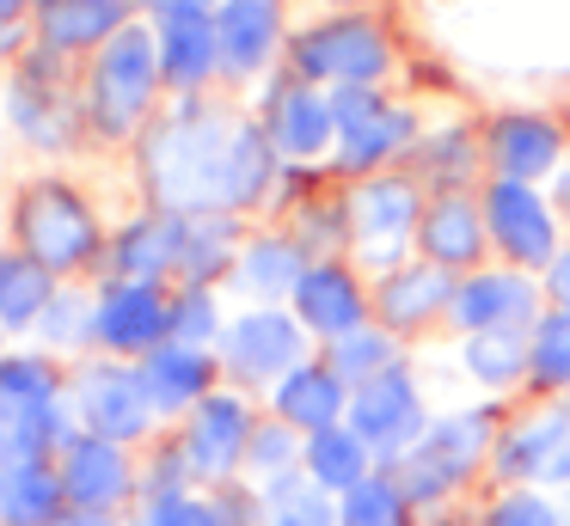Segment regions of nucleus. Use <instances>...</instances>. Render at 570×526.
Here are the masks:
<instances>
[{
	"mask_svg": "<svg viewBox=\"0 0 570 526\" xmlns=\"http://www.w3.org/2000/svg\"><path fill=\"white\" fill-rule=\"evenodd\" d=\"M239 122L227 105L203 98H173L160 117L141 129L136 159L154 208L173 215H227V166H234Z\"/></svg>",
	"mask_w": 570,
	"mask_h": 526,
	"instance_id": "f257e3e1",
	"label": "nucleus"
},
{
	"mask_svg": "<svg viewBox=\"0 0 570 526\" xmlns=\"http://www.w3.org/2000/svg\"><path fill=\"white\" fill-rule=\"evenodd\" d=\"M87 129L99 141H141L154 117H160V43H154V24L129 19L99 56L87 61Z\"/></svg>",
	"mask_w": 570,
	"mask_h": 526,
	"instance_id": "f03ea898",
	"label": "nucleus"
},
{
	"mask_svg": "<svg viewBox=\"0 0 570 526\" xmlns=\"http://www.w3.org/2000/svg\"><path fill=\"white\" fill-rule=\"evenodd\" d=\"M111 232L99 227L92 202L68 178H31L13 196V245L26 257H38L50 276H80L105 257Z\"/></svg>",
	"mask_w": 570,
	"mask_h": 526,
	"instance_id": "7ed1b4c3",
	"label": "nucleus"
},
{
	"mask_svg": "<svg viewBox=\"0 0 570 526\" xmlns=\"http://www.w3.org/2000/svg\"><path fill=\"white\" fill-rule=\"evenodd\" d=\"M7 117H13L19 141H31L38 153H68L87 129V86L75 80V61L31 43L7 86Z\"/></svg>",
	"mask_w": 570,
	"mask_h": 526,
	"instance_id": "20e7f679",
	"label": "nucleus"
},
{
	"mask_svg": "<svg viewBox=\"0 0 570 526\" xmlns=\"http://www.w3.org/2000/svg\"><path fill=\"white\" fill-rule=\"evenodd\" d=\"M393 68V37L368 19V12H332V19L288 31V73L325 92L344 86H381Z\"/></svg>",
	"mask_w": 570,
	"mask_h": 526,
	"instance_id": "39448f33",
	"label": "nucleus"
},
{
	"mask_svg": "<svg viewBox=\"0 0 570 526\" xmlns=\"http://www.w3.org/2000/svg\"><path fill=\"white\" fill-rule=\"evenodd\" d=\"M423 208H430V196H423L417 171H374V178H356L344 190V220H350L356 257L362 264H381V276L399 264H411L405 245L417 239Z\"/></svg>",
	"mask_w": 570,
	"mask_h": 526,
	"instance_id": "423d86ee",
	"label": "nucleus"
},
{
	"mask_svg": "<svg viewBox=\"0 0 570 526\" xmlns=\"http://www.w3.org/2000/svg\"><path fill=\"white\" fill-rule=\"evenodd\" d=\"M332 110H337L332 166L350 183L374 178V171H393V159L417 153V117L405 105H393L381 86H344V92H332Z\"/></svg>",
	"mask_w": 570,
	"mask_h": 526,
	"instance_id": "0eeeda50",
	"label": "nucleus"
},
{
	"mask_svg": "<svg viewBox=\"0 0 570 526\" xmlns=\"http://www.w3.org/2000/svg\"><path fill=\"white\" fill-rule=\"evenodd\" d=\"M491 453H497L491 410H460V416L430 423V435H423L405 459H393V477H399V489L423 508V502H442L448 489H460Z\"/></svg>",
	"mask_w": 570,
	"mask_h": 526,
	"instance_id": "6e6552de",
	"label": "nucleus"
},
{
	"mask_svg": "<svg viewBox=\"0 0 570 526\" xmlns=\"http://www.w3.org/2000/svg\"><path fill=\"white\" fill-rule=\"evenodd\" d=\"M479 202H484V227H491V251L503 257L509 269H540L546 276V264L564 251V239H558L564 220H558L552 196H546L540 183L484 178Z\"/></svg>",
	"mask_w": 570,
	"mask_h": 526,
	"instance_id": "1a4fd4ad",
	"label": "nucleus"
},
{
	"mask_svg": "<svg viewBox=\"0 0 570 526\" xmlns=\"http://www.w3.org/2000/svg\"><path fill=\"white\" fill-rule=\"evenodd\" d=\"M68 398H75L80 428H87V435L117 440V447L148 440V428L160 423L148 386H141V367L136 361H117V355H99V361L80 367L75 386H68Z\"/></svg>",
	"mask_w": 570,
	"mask_h": 526,
	"instance_id": "9d476101",
	"label": "nucleus"
},
{
	"mask_svg": "<svg viewBox=\"0 0 570 526\" xmlns=\"http://www.w3.org/2000/svg\"><path fill=\"white\" fill-rule=\"evenodd\" d=\"M215 355H222V374L239 386H283L307 361V330L283 306H252V312L227 318Z\"/></svg>",
	"mask_w": 570,
	"mask_h": 526,
	"instance_id": "9b49d317",
	"label": "nucleus"
},
{
	"mask_svg": "<svg viewBox=\"0 0 570 526\" xmlns=\"http://www.w3.org/2000/svg\"><path fill=\"white\" fill-rule=\"evenodd\" d=\"M344 423L374 447V459H386V465L405 459V453L430 435V416H423V398H417L411 367L399 361V367H386V374L350 386V416Z\"/></svg>",
	"mask_w": 570,
	"mask_h": 526,
	"instance_id": "f8f14e48",
	"label": "nucleus"
},
{
	"mask_svg": "<svg viewBox=\"0 0 570 526\" xmlns=\"http://www.w3.org/2000/svg\"><path fill=\"white\" fill-rule=\"evenodd\" d=\"M252 428H258V416H252V404L239 398V391H209V398L197 404V410L185 416V435H178V459H185V472L197 477V484H234L239 472H246V447H252Z\"/></svg>",
	"mask_w": 570,
	"mask_h": 526,
	"instance_id": "ddd939ff",
	"label": "nucleus"
},
{
	"mask_svg": "<svg viewBox=\"0 0 570 526\" xmlns=\"http://www.w3.org/2000/svg\"><path fill=\"white\" fill-rule=\"evenodd\" d=\"M271 147L283 153V166H313V159H332L337 153V110H332V92L325 86H307L295 73L264 92V110H258Z\"/></svg>",
	"mask_w": 570,
	"mask_h": 526,
	"instance_id": "4468645a",
	"label": "nucleus"
},
{
	"mask_svg": "<svg viewBox=\"0 0 570 526\" xmlns=\"http://www.w3.org/2000/svg\"><path fill=\"white\" fill-rule=\"evenodd\" d=\"M99 349L117 361H141L173 337V288L160 281H99Z\"/></svg>",
	"mask_w": 570,
	"mask_h": 526,
	"instance_id": "2eb2a0df",
	"label": "nucleus"
},
{
	"mask_svg": "<svg viewBox=\"0 0 570 526\" xmlns=\"http://www.w3.org/2000/svg\"><path fill=\"white\" fill-rule=\"evenodd\" d=\"M484 171L491 178H515V183H540L552 171H564V122L546 117V110H503V117L484 122Z\"/></svg>",
	"mask_w": 570,
	"mask_h": 526,
	"instance_id": "dca6fc26",
	"label": "nucleus"
},
{
	"mask_svg": "<svg viewBox=\"0 0 570 526\" xmlns=\"http://www.w3.org/2000/svg\"><path fill=\"white\" fill-rule=\"evenodd\" d=\"M56 472H62L68 508H80V514H111V508H124V502L136 496V484H141L129 447H117V440H105V435H87V428H75V435L62 440V453H56Z\"/></svg>",
	"mask_w": 570,
	"mask_h": 526,
	"instance_id": "f3484780",
	"label": "nucleus"
},
{
	"mask_svg": "<svg viewBox=\"0 0 570 526\" xmlns=\"http://www.w3.org/2000/svg\"><path fill=\"white\" fill-rule=\"evenodd\" d=\"M546 288L528 276V269H472V276H460L454 288V312H448V325L460 330V337H472V330H533L546 312Z\"/></svg>",
	"mask_w": 570,
	"mask_h": 526,
	"instance_id": "a211bd4d",
	"label": "nucleus"
},
{
	"mask_svg": "<svg viewBox=\"0 0 570 526\" xmlns=\"http://www.w3.org/2000/svg\"><path fill=\"white\" fill-rule=\"evenodd\" d=\"M288 312L301 318V330H307V337L337 343V337H350V330L368 325L374 288L344 264V257H313V269L301 276V288H295V300H288Z\"/></svg>",
	"mask_w": 570,
	"mask_h": 526,
	"instance_id": "6ab92c4d",
	"label": "nucleus"
},
{
	"mask_svg": "<svg viewBox=\"0 0 570 526\" xmlns=\"http://www.w3.org/2000/svg\"><path fill=\"white\" fill-rule=\"evenodd\" d=\"M491 465L503 484H570V404H546L503 428Z\"/></svg>",
	"mask_w": 570,
	"mask_h": 526,
	"instance_id": "aec40b11",
	"label": "nucleus"
},
{
	"mask_svg": "<svg viewBox=\"0 0 570 526\" xmlns=\"http://www.w3.org/2000/svg\"><path fill=\"white\" fill-rule=\"evenodd\" d=\"M491 251V227H484V202L466 190H435L417 220V257L442 264L448 276H472Z\"/></svg>",
	"mask_w": 570,
	"mask_h": 526,
	"instance_id": "412c9836",
	"label": "nucleus"
},
{
	"mask_svg": "<svg viewBox=\"0 0 570 526\" xmlns=\"http://www.w3.org/2000/svg\"><path fill=\"white\" fill-rule=\"evenodd\" d=\"M178 257H185V215L173 208H148V215L124 220V227L105 239V269L117 281H178Z\"/></svg>",
	"mask_w": 570,
	"mask_h": 526,
	"instance_id": "4be33fe9",
	"label": "nucleus"
},
{
	"mask_svg": "<svg viewBox=\"0 0 570 526\" xmlns=\"http://www.w3.org/2000/svg\"><path fill=\"white\" fill-rule=\"evenodd\" d=\"M215 43H222V80H258L276 56H288L283 0H222Z\"/></svg>",
	"mask_w": 570,
	"mask_h": 526,
	"instance_id": "5701e85b",
	"label": "nucleus"
},
{
	"mask_svg": "<svg viewBox=\"0 0 570 526\" xmlns=\"http://www.w3.org/2000/svg\"><path fill=\"white\" fill-rule=\"evenodd\" d=\"M454 288H460V276H448L442 264H423V257L417 264H399L374 281V318L393 337H417L435 318L454 312Z\"/></svg>",
	"mask_w": 570,
	"mask_h": 526,
	"instance_id": "b1692460",
	"label": "nucleus"
},
{
	"mask_svg": "<svg viewBox=\"0 0 570 526\" xmlns=\"http://www.w3.org/2000/svg\"><path fill=\"white\" fill-rule=\"evenodd\" d=\"M136 19V7L117 0H38L31 7V43L56 49V56H99L124 24Z\"/></svg>",
	"mask_w": 570,
	"mask_h": 526,
	"instance_id": "393cba45",
	"label": "nucleus"
},
{
	"mask_svg": "<svg viewBox=\"0 0 570 526\" xmlns=\"http://www.w3.org/2000/svg\"><path fill=\"white\" fill-rule=\"evenodd\" d=\"M141 386H148V398H154V410L160 416H190L209 391H222L215 386V374H222V355L215 349H197V343H173L166 337L154 355H141Z\"/></svg>",
	"mask_w": 570,
	"mask_h": 526,
	"instance_id": "a878e982",
	"label": "nucleus"
},
{
	"mask_svg": "<svg viewBox=\"0 0 570 526\" xmlns=\"http://www.w3.org/2000/svg\"><path fill=\"white\" fill-rule=\"evenodd\" d=\"M154 43H160V80L173 98H203L215 86V73H222L215 12H203V19H160Z\"/></svg>",
	"mask_w": 570,
	"mask_h": 526,
	"instance_id": "bb28decb",
	"label": "nucleus"
},
{
	"mask_svg": "<svg viewBox=\"0 0 570 526\" xmlns=\"http://www.w3.org/2000/svg\"><path fill=\"white\" fill-rule=\"evenodd\" d=\"M271 404H276V423L320 435V428H337L350 416V379L320 355V361H301L283 386H271Z\"/></svg>",
	"mask_w": 570,
	"mask_h": 526,
	"instance_id": "cd10ccee",
	"label": "nucleus"
},
{
	"mask_svg": "<svg viewBox=\"0 0 570 526\" xmlns=\"http://www.w3.org/2000/svg\"><path fill=\"white\" fill-rule=\"evenodd\" d=\"M307 269H313V251L295 232H246V251L234 264V288H246L258 306H276V300H295Z\"/></svg>",
	"mask_w": 570,
	"mask_h": 526,
	"instance_id": "c85d7f7f",
	"label": "nucleus"
},
{
	"mask_svg": "<svg viewBox=\"0 0 570 526\" xmlns=\"http://www.w3.org/2000/svg\"><path fill=\"white\" fill-rule=\"evenodd\" d=\"M68 514V489L56 459H26L0 472V526H56Z\"/></svg>",
	"mask_w": 570,
	"mask_h": 526,
	"instance_id": "c756f323",
	"label": "nucleus"
},
{
	"mask_svg": "<svg viewBox=\"0 0 570 526\" xmlns=\"http://www.w3.org/2000/svg\"><path fill=\"white\" fill-rule=\"evenodd\" d=\"M239 251H246V220L239 215H185V257H178V281L215 288L234 276Z\"/></svg>",
	"mask_w": 570,
	"mask_h": 526,
	"instance_id": "7c9ffc66",
	"label": "nucleus"
},
{
	"mask_svg": "<svg viewBox=\"0 0 570 526\" xmlns=\"http://www.w3.org/2000/svg\"><path fill=\"white\" fill-rule=\"evenodd\" d=\"M301 472H307V484H320L325 496H350L356 484H368V477H374V447L350 423L320 428V435H307Z\"/></svg>",
	"mask_w": 570,
	"mask_h": 526,
	"instance_id": "2f4dec72",
	"label": "nucleus"
},
{
	"mask_svg": "<svg viewBox=\"0 0 570 526\" xmlns=\"http://www.w3.org/2000/svg\"><path fill=\"white\" fill-rule=\"evenodd\" d=\"M460 367L484 391H515L533 379V330H472L460 337Z\"/></svg>",
	"mask_w": 570,
	"mask_h": 526,
	"instance_id": "473e14b6",
	"label": "nucleus"
},
{
	"mask_svg": "<svg viewBox=\"0 0 570 526\" xmlns=\"http://www.w3.org/2000/svg\"><path fill=\"white\" fill-rule=\"evenodd\" d=\"M56 300V276L26 257L19 245H0V325L7 330H38V318Z\"/></svg>",
	"mask_w": 570,
	"mask_h": 526,
	"instance_id": "72a5a7b5",
	"label": "nucleus"
},
{
	"mask_svg": "<svg viewBox=\"0 0 570 526\" xmlns=\"http://www.w3.org/2000/svg\"><path fill=\"white\" fill-rule=\"evenodd\" d=\"M301 453H307V435L288 423H258L252 428V447H246V477L252 489H276L288 484V477H301Z\"/></svg>",
	"mask_w": 570,
	"mask_h": 526,
	"instance_id": "f704fd0d",
	"label": "nucleus"
},
{
	"mask_svg": "<svg viewBox=\"0 0 570 526\" xmlns=\"http://www.w3.org/2000/svg\"><path fill=\"white\" fill-rule=\"evenodd\" d=\"M411 514H417V502L399 489L393 472H374L368 484L337 496V526H411Z\"/></svg>",
	"mask_w": 570,
	"mask_h": 526,
	"instance_id": "c9c22d12",
	"label": "nucleus"
},
{
	"mask_svg": "<svg viewBox=\"0 0 570 526\" xmlns=\"http://www.w3.org/2000/svg\"><path fill=\"white\" fill-rule=\"evenodd\" d=\"M258 526H337V496L307 484V472L258 496Z\"/></svg>",
	"mask_w": 570,
	"mask_h": 526,
	"instance_id": "e433bc0d",
	"label": "nucleus"
},
{
	"mask_svg": "<svg viewBox=\"0 0 570 526\" xmlns=\"http://www.w3.org/2000/svg\"><path fill=\"white\" fill-rule=\"evenodd\" d=\"M99 330V288H56V300H50V312L38 318V337L50 343V349H87V343H99L92 337Z\"/></svg>",
	"mask_w": 570,
	"mask_h": 526,
	"instance_id": "4c0bfd02",
	"label": "nucleus"
},
{
	"mask_svg": "<svg viewBox=\"0 0 570 526\" xmlns=\"http://www.w3.org/2000/svg\"><path fill=\"white\" fill-rule=\"evenodd\" d=\"M325 361H332L337 374L350 379V386H362V379L399 367V337H393L386 325H362V330H350V337L325 343Z\"/></svg>",
	"mask_w": 570,
	"mask_h": 526,
	"instance_id": "58836bf2",
	"label": "nucleus"
},
{
	"mask_svg": "<svg viewBox=\"0 0 570 526\" xmlns=\"http://www.w3.org/2000/svg\"><path fill=\"white\" fill-rule=\"evenodd\" d=\"M0 404H62V374H56L50 355H0Z\"/></svg>",
	"mask_w": 570,
	"mask_h": 526,
	"instance_id": "ea45409f",
	"label": "nucleus"
},
{
	"mask_svg": "<svg viewBox=\"0 0 570 526\" xmlns=\"http://www.w3.org/2000/svg\"><path fill=\"white\" fill-rule=\"evenodd\" d=\"M227 330L222 300L215 288H197V281H173V343H197V349H215Z\"/></svg>",
	"mask_w": 570,
	"mask_h": 526,
	"instance_id": "a19ab883",
	"label": "nucleus"
},
{
	"mask_svg": "<svg viewBox=\"0 0 570 526\" xmlns=\"http://www.w3.org/2000/svg\"><path fill=\"white\" fill-rule=\"evenodd\" d=\"M533 386L570 391V312H558V306H546L533 325Z\"/></svg>",
	"mask_w": 570,
	"mask_h": 526,
	"instance_id": "79ce46f5",
	"label": "nucleus"
},
{
	"mask_svg": "<svg viewBox=\"0 0 570 526\" xmlns=\"http://www.w3.org/2000/svg\"><path fill=\"white\" fill-rule=\"evenodd\" d=\"M136 526H222L215 520L209 496H190V489H160V496H141Z\"/></svg>",
	"mask_w": 570,
	"mask_h": 526,
	"instance_id": "37998d69",
	"label": "nucleus"
},
{
	"mask_svg": "<svg viewBox=\"0 0 570 526\" xmlns=\"http://www.w3.org/2000/svg\"><path fill=\"white\" fill-rule=\"evenodd\" d=\"M479 526H558V502L546 496V489L515 484V489H503V496L484 508Z\"/></svg>",
	"mask_w": 570,
	"mask_h": 526,
	"instance_id": "c03bdc74",
	"label": "nucleus"
},
{
	"mask_svg": "<svg viewBox=\"0 0 570 526\" xmlns=\"http://www.w3.org/2000/svg\"><path fill=\"white\" fill-rule=\"evenodd\" d=\"M222 0H136V12L148 24H160V19H203V12H215Z\"/></svg>",
	"mask_w": 570,
	"mask_h": 526,
	"instance_id": "a18cd8bd",
	"label": "nucleus"
},
{
	"mask_svg": "<svg viewBox=\"0 0 570 526\" xmlns=\"http://www.w3.org/2000/svg\"><path fill=\"white\" fill-rule=\"evenodd\" d=\"M540 288H546V306H558V312H570V239H564V251H558L552 264H546Z\"/></svg>",
	"mask_w": 570,
	"mask_h": 526,
	"instance_id": "49530a36",
	"label": "nucleus"
},
{
	"mask_svg": "<svg viewBox=\"0 0 570 526\" xmlns=\"http://www.w3.org/2000/svg\"><path fill=\"white\" fill-rule=\"evenodd\" d=\"M0 56H26V24H0Z\"/></svg>",
	"mask_w": 570,
	"mask_h": 526,
	"instance_id": "de8ad7c7",
	"label": "nucleus"
},
{
	"mask_svg": "<svg viewBox=\"0 0 570 526\" xmlns=\"http://www.w3.org/2000/svg\"><path fill=\"white\" fill-rule=\"evenodd\" d=\"M552 208H558V220H570V166L552 178Z\"/></svg>",
	"mask_w": 570,
	"mask_h": 526,
	"instance_id": "09e8293b",
	"label": "nucleus"
},
{
	"mask_svg": "<svg viewBox=\"0 0 570 526\" xmlns=\"http://www.w3.org/2000/svg\"><path fill=\"white\" fill-rule=\"evenodd\" d=\"M56 526H117V520H111V514H80V508H68Z\"/></svg>",
	"mask_w": 570,
	"mask_h": 526,
	"instance_id": "8fccbe9b",
	"label": "nucleus"
},
{
	"mask_svg": "<svg viewBox=\"0 0 570 526\" xmlns=\"http://www.w3.org/2000/svg\"><path fill=\"white\" fill-rule=\"evenodd\" d=\"M332 12H368V7H381V0H325Z\"/></svg>",
	"mask_w": 570,
	"mask_h": 526,
	"instance_id": "3c124183",
	"label": "nucleus"
},
{
	"mask_svg": "<svg viewBox=\"0 0 570 526\" xmlns=\"http://www.w3.org/2000/svg\"><path fill=\"white\" fill-rule=\"evenodd\" d=\"M0 355H7V325H0Z\"/></svg>",
	"mask_w": 570,
	"mask_h": 526,
	"instance_id": "603ef678",
	"label": "nucleus"
},
{
	"mask_svg": "<svg viewBox=\"0 0 570 526\" xmlns=\"http://www.w3.org/2000/svg\"><path fill=\"white\" fill-rule=\"evenodd\" d=\"M117 7H136V0H117Z\"/></svg>",
	"mask_w": 570,
	"mask_h": 526,
	"instance_id": "864d4df0",
	"label": "nucleus"
}]
</instances>
